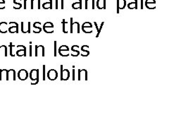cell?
<instances>
[{
	"mask_svg": "<svg viewBox=\"0 0 169 127\" xmlns=\"http://www.w3.org/2000/svg\"><path fill=\"white\" fill-rule=\"evenodd\" d=\"M30 55L29 56L30 57H32V42H30Z\"/></svg>",
	"mask_w": 169,
	"mask_h": 127,
	"instance_id": "37",
	"label": "cell"
},
{
	"mask_svg": "<svg viewBox=\"0 0 169 127\" xmlns=\"http://www.w3.org/2000/svg\"><path fill=\"white\" fill-rule=\"evenodd\" d=\"M39 55L42 57L45 56V48L43 45H35V56L37 57Z\"/></svg>",
	"mask_w": 169,
	"mask_h": 127,
	"instance_id": "4",
	"label": "cell"
},
{
	"mask_svg": "<svg viewBox=\"0 0 169 127\" xmlns=\"http://www.w3.org/2000/svg\"><path fill=\"white\" fill-rule=\"evenodd\" d=\"M28 72L25 69H20L17 73V77L20 81H25L28 78Z\"/></svg>",
	"mask_w": 169,
	"mask_h": 127,
	"instance_id": "5",
	"label": "cell"
},
{
	"mask_svg": "<svg viewBox=\"0 0 169 127\" xmlns=\"http://www.w3.org/2000/svg\"><path fill=\"white\" fill-rule=\"evenodd\" d=\"M8 23L5 21L0 23V33H6L8 32Z\"/></svg>",
	"mask_w": 169,
	"mask_h": 127,
	"instance_id": "15",
	"label": "cell"
},
{
	"mask_svg": "<svg viewBox=\"0 0 169 127\" xmlns=\"http://www.w3.org/2000/svg\"><path fill=\"white\" fill-rule=\"evenodd\" d=\"M69 78V71L68 69H63V65H61V81H67Z\"/></svg>",
	"mask_w": 169,
	"mask_h": 127,
	"instance_id": "7",
	"label": "cell"
},
{
	"mask_svg": "<svg viewBox=\"0 0 169 127\" xmlns=\"http://www.w3.org/2000/svg\"><path fill=\"white\" fill-rule=\"evenodd\" d=\"M104 22L103 21L102 23H101V25H100V26H99V28L98 29V31H97V34H96V38H99V34H100V33H101V29H102V28H103V26H104Z\"/></svg>",
	"mask_w": 169,
	"mask_h": 127,
	"instance_id": "31",
	"label": "cell"
},
{
	"mask_svg": "<svg viewBox=\"0 0 169 127\" xmlns=\"http://www.w3.org/2000/svg\"><path fill=\"white\" fill-rule=\"evenodd\" d=\"M14 46H15V45H13V43H12L11 42V43H9V48H10V55H11V57H14V56H15V55H14V54L13 53V47H14Z\"/></svg>",
	"mask_w": 169,
	"mask_h": 127,
	"instance_id": "30",
	"label": "cell"
},
{
	"mask_svg": "<svg viewBox=\"0 0 169 127\" xmlns=\"http://www.w3.org/2000/svg\"><path fill=\"white\" fill-rule=\"evenodd\" d=\"M82 53H80V55L82 57H87L89 55V46L88 45H83V46L81 47L80 48Z\"/></svg>",
	"mask_w": 169,
	"mask_h": 127,
	"instance_id": "14",
	"label": "cell"
},
{
	"mask_svg": "<svg viewBox=\"0 0 169 127\" xmlns=\"http://www.w3.org/2000/svg\"><path fill=\"white\" fill-rule=\"evenodd\" d=\"M43 81H45V65H43Z\"/></svg>",
	"mask_w": 169,
	"mask_h": 127,
	"instance_id": "34",
	"label": "cell"
},
{
	"mask_svg": "<svg viewBox=\"0 0 169 127\" xmlns=\"http://www.w3.org/2000/svg\"><path fill=\"white\" fill-rule=\"evenodd\" d=\"M46 76L50 81H55L58 77V72L55 69H50L47 72Z\"/></svg>",
	"mask_w": 169,
	"mask_h": 127,
	"instance_id": "9",
	"label": "cell"
},
{
	"mask_svg": "<svg viewBox=\"0 0 169 127\" xmlns=\"http://www.w3.org/2000/svg\"><path fill=\"white\" fill-rule=\"evenodd\" d=\"M145 6L148 9H156V4H154V3H146V4H145Z\"/></svg>",
	"mask_w": 169,
	"mask_h": 127,
	"instance_id": "28",
	"label": "cell"
},
{
	"mask_svg": "<svg viewBox=\"0 0 169 127\" xmlns=\"http://www.w3.org/2000/svg\"><path fill=\"white\" fill-rule=\"evenodd\" d=\"M42 30L46 33H54V24L52 23L47 21L43 25Z\"/></svg>",
	"mask_w": 169,
	"mask_h": 127,
	"instance_id": "2",
	"label": "cell"
},
{
	"mask_svg": "<svg viewBox=\"0 0 169 127\" xmlns=\"http://www.w3.org/2000/svg\"><path fill=\"white\" fill-rule=\"evenodd\" d=\"M78 50H79V46H77V45H73V46H72V48H71L72 53L70 55L75 57L79 56V55H80V53Z\"/></svg>",
	"mask_w": 169,
	"mask_h": 127,
	"instance_id": "21",
	"label": "cell"
},
{
	"mask_svg": "<svg viewBox=\"0 0 169 127\" xmlns=\"http://www.w3.org/2000/svg\"><path fill=\"white\" fill-rule=\"evenodd\" d=\"M42 8L44 9H52V0H44Z\"/></svg>",
	"mask_w": 169,
	"mask_h": 127,
	"instance_id": "16",
	"label": "cell"
},
{
	"mask_svg": "<svg viewBox=\"0 0 169 127\" xmlns=\"http://www.w3.org/2000/svg\"><path fill=\"white\" fill-rule=\"evenodd\" d=\"M58 0H56V9H58Z\"/></svg>",
	"mask_w": 169,
	"mask_h": 127,
	"instance_id": "40",
	"label": "cell"
},
{
	"mask_svg": "<svg viewBox=\"0 0 169 127\" xmlns=\"http://www.w3.org/2000/svg\"><path fill=\"white\" fill-rule=\"evenodd\" d=\"M33 1V9H35V6H36V9H40V0H32Z\"/></svg>",
	"mask_w": 169,
	"mask_h": 127,
	"instance_id": "27",
	"label": "cell"
},
{
	"mask_svg": "<svg viewBox=\"0 0 169 127\" xmlns=\"http://www.w3.org/2000/svg\"><path fill=\"white\" fill-rule=\"evenodd\" d=\"M95 9V4H94V0H85V9Z\"/></svg>",
	"mask_w": 169,
	"mask_h": 127,
	"instance_id": "19",
	"label": "cell"
},
{
	"mask_svg": "<svg viewBox=\"0 0 169 127\" xmlns=\"http://www.w3.org/2000/svg\"><path fill=\"white\" fill-rule=\"evenodd\" d=\"M75 28H76L77 33H80V23L78 22L73 23V31Z\"/></svg>",
	"mask_w": 169,
	"mask_h": 127,
	"instance_id": "26",
	"label": "cell"
},
{
	"mask_svg": "<svg viewBox=\"0 0 169 127\" xmlns=\"http://www.w3.org/2000/svg\"><path fill=\"white\" fill-rule=\"evenodd\" d=\"M4 55V57H7V47L6 45H0V57Z\"/></svg>",
	"mask_w": 169,
	"mask_h": 127,
	"instance_id": "23",
	"label": "cell"
},
{
	"mask_svg": "<svg viewBox=\"0 0 169 127\" xmlns=\"http://www.w3.org/2000/svg\"><path fill=\"white\" fill-rule=\"evenodd\" d=\"M41 23L36 21L33 23V33H39L42 31V28L40 27Z\"/></svg>",
	"mask_w": 169,
	"mask_h": 127,
	"instance_id": "13",
	"label": "cell"
},
{
	"mask_svg": "<svg viewBox=\"0 0 169 127\" xmlns=\"http://www.w3.org/2000/svg\"><path fill=\"white\" fill-rule=\"evenodd\" d=\"M54 57H56V41H54Z\"/></svg>",
	"mask_w": 169,
	"mask_h": 127,
	"instance_id": "36",
	"label": "cell"
},
{
	"mask_svg": "<svg viewBox=\"0 0 169 127\" xmlns=\"http://www.w3.org/2000/svg\"><path fill=\"white\" fill-rule=\"evenodd\" d=\"M21 31L23 33H30V22L27 23V26H25L24 22H21Z\"/></svg>",
	"mask_w": 169,
	"mask_h": 127,
	"instance_id": "12",
	"label": "cell"
},
{
	"mask_svg": "<svg viewBox=\"0 0 169 127\" xmlns=\"http://www.w3.org/2000/svg\"><path fill=\"white\" fill-rule=\"evenodd\" d=\"M10 78H12L13 81L16 80V73L14 69H9L6 71V81H9Z\"/></svg>",
	"mask_w": 169,
	"mask_h": 127,
	"instance_id": "8",
	"label": "cell"
},
{
	"mask_svg": "<svg viewBox=\"0 0 169 127\" xmlns=\"http://www.w3.org/2000/svg\"><path fill=\"white\" fill-rule=\"evenodd\" d=\"M96 5L99 9H106V0H97Z\"/></svg>",
	"mask_w": 169,
	"mask_h": 127,
	"instance_id": "20",
	"label": "cell"
},
{
	"mask_svg": "<svg viewBox=\"0 0 169 127\" xmlns=\"http://www.w3.org/2000/svg\"><path fill=\"white\" fill-rule=\"evenodd\" d=\"M146 3H154V4H156V1L155 0H146L145 4Z\"/></svg>",
	"mask_w": 169,
	"mask_h": 127,
	"instance_id": "35",
	"label": "cell"
},
{
	"mask_svg": "<svg viewBox=\"0 0 169 127\" xmlns=\"http://www.w3.org/2000/svg\"><path fill=\"white\" fill-rule=\"evenodd\" d=\"M127 8L129 9H137V0H128Z\"/></svg>",
	"mask_w": 169,
	"mask_h": 127,
	"instance_id": "17",
	"label": "cell"
},
{
	"mask_svg": "<svg viewBox=\"0 0 169 127\" xmlns=\"http://www.w3.org/2000/svg\"><path fill=\"white\" fill-rule=\"evenodd\" d=\"M18 50L16 51V55L18 57H25L26 56V48L24 45H17Z\"/></svg>",
	"mask_w": 169,
	"mask_h": 127,
	"instance_id": "10",
	"label": "cell"
},
{
	"mask_svg": "<svg viewBox=\"0 0 169 127\" xmlns=\"http://www.w3.org/2000/svg\"><path fill=\"white\" fill-rule=\"evenodd\" d=\"M72 8L73 9H82V0H73Z\"/></svg>",
	"mask_w": 169,
	"mask_h": 127,
	"instance_id": "18",
	"label": "cell"
},
{
	"mask_svg": "<svg viewBox=\"0 0 169 127\" xmlns=\"http://www.w3.org/2000/svg\"><path fill=\"white\" fill-rule=\"evenodd\" d=\"M126 6V0H117V11L116 13H119V10L124 9Z\"/></svg>",
	"mask_w": 169,
	"mask_h": 127,
	"instance_id": "11",
	"label": "cell"
},
{
	"mask_svg": "<svg viewBox=\"0 0 169 127\" xmlns=\"http://www.w3.org/2000/svg\"><path fill=\"white\" fill-rule=\"evenodd\" d=\"M61 23H62V26H63V28H62V31H63V33H68V31L70 30V28H68V21H65V19H63Z\"/></svg>",
	"mask_w": 169,
	"mask_h": 127,
	"instance_id": "22",
	"label": "cell"
},
{
	"mask_svg": "<svg viewBox=\"0 0 169 127\" xmlns=\"http://www.w3.org/2000/svg\"><path fill=\"white\" fill-rule=\"evenodd\" d=\"M82 31L84 33H92V24L90 22L86 21L82 25Z\"/></svg>",
	"mask_w": 169,
	"mask_h": 127,
	"instance_id": "3",
	"label": "cell"
},
{
	"mask_svg": "<svg viewBox=\"0 0 169 127\" xmlns=\"http://www.w3.org/2000/svg\"><path fill=\"white\" fill-rule=\"evenodd\" d=\"M9 24L11 26L8 27V31L10 33H18V24L16 22L14 21H11L9 22Z\"/></svg>",
	"mask_w": 169,
	"mask_h": 127,
	"instance_id": "6",
	"label": "cell"
},
{
	"mask_svg": "<svg viewBox=\"0 0 169 127\" xmlns=\"http://www.w3.org/2000/svg\"><path fill=\"white\" fill-rule=\"evenodd\" d=\"M73 18H70V33H73Z\"/></svg>",
	"mask_w": 169,
	"mask_h": 127,
	"instance_id": "32",
	"label": "cell"
},
{
	"mask_svg": "<svg viewBox=\"0 0 169 127\" xmlns=\"http://www.w3.org/2000/svg\"><path fill=\"white\" fill-rule=\"evenodd\" d=\"M6 8V1L5 0H0V10H3Z\"/></svg>",
	"mask_w": 169,
	"mask_h": 127,
	"instance_id": "29",
	"label": "cell"
},
{
	"mask_svg": "<svg viewBox=\"0 0 169 127\" xmlns=\"http://www.w3.org/2000/svg\"><path fill=\"white\" fill-rule=\"evenodd\" d=\"M61 9H63V5H64V4H64V1H63V0H61Z\"/></svg>",
	"mask_w": 169,
	"mask_h": 127,
	"instance_id": "39",
	"label": "cell"
},
{
	"mask_svg": "<svg viewBox=\"0 0 169 127\" xmlns=\"http://www.w3.org/2000/svg\"><path fill=\"white\" fill-rule=\"evenodd\" d=\"M141 9H143V0H141Z\"/></svg>",
	"mask_w": 169,
	"mask_h": 127,
	"instance_id": "41",
	"label": "cell"
},
{
	"mask_svg": "<svg viewBox=\"0 0 169 127\" xmlns=\"http://www.w3.org/2000/svg\"><path fill=\"white\" fill-rule=\"evenodd\" d=\"M75 67L73 66V81H75Z\"/></svg>",
	"mask_w": 169,
	"mask_h": 127,
	"instance_id": "38",
	"label": "cell"
},
{
	"mask_svg": "<svg viewBox=\"0 0 169 127\" xmlns=\"http://www.w3.org/2000/svg\"><path fill=\"white\" fill-rule=\"evenodd\" d=\"M21 1H22V0H13V4H14L13 9H17V10L21 9L22 6H23Z\"/></svg>",
	"mask_w": 169,
	"mask_h": 127,
	"instance_id": "24",
	"label": "cell"
},
{
	"mask_svg": "<svg viewBox=\"0 0 169 127\" xmlns=\"http://www.w3.org/2000/svg\"><path fill=\"white\" fill-rule=\"evenodd\" d=\"M68 47L66 46V45H62V46L59 47L58 50H68Z\"/></svg>",
	"mask_w": 169,
	"mask_h": 127,
	"instance_id": "33",
	"label": "cell"
},
{
	"mask_svg": "<svg viewBox=\"0 0 169 127\" xmlns=\"http://www.w3.org/2000/svg\"><path fill=\"white\" fill-rule=\"evenodd\" d=\"M58 54L61 57L69 56V49L68 50H58Z\"/></svg>",
	"mask_w": 169,
	"mask_h": 127,
	"instance_id": "25",
	"label": "cell"
},
{
	"mask_svg": "<svg viewBox=\"0 0 169 127\" xmlns=\"http://www.w3.org/2000/svg\"><path fill=\"white\" fill-rule=\"evenodd\" d=\"M29 78L32 81V85H36L39 83V69H32L29 73Z\"/></svg>",
	"mask_w": 169,
	"mask_h": 127,
	"instance_id": "1",
	"label": "cell"
}]
</instances>
